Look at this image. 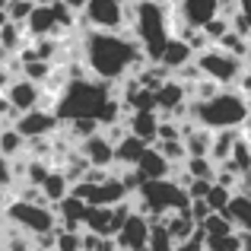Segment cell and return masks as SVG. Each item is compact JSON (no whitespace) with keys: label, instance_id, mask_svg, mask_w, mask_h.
Instances as JSON below:
<instances>
[{"label":"cell","instance_id":"cell-1","mask_svg":"<svg viewBox=\"0 0 251 251\" xmlns=\"http://www.w3.org/2000/svg\"><path fill=\"white\" fill-rule=\"evenodd\" d=\"M54 115L61 121H74V118H96L99 124H121V99L108 96V86L105 80H70V86L61 92L54 105Z\"/></svg>","mask_w":251,"mask_h":251},{"label":"cell","instance_id":"cell-2","mask_svg":"<svg viewBox=\"0 0 251 251\" xmlns=\"http://www.w3.org/2000/svg\"><path fill=\"white\" fill-rule=\"evenodd\" d=\"M140 57H147L140 51V45L118 35V32L96 29L86 38V64H89V70L99 80H121V76H127V70H134L140 64Z\"/></svg>","mask_w":251,"mask_h":251},{"label":"cell","instance_id":"cell-3","mask_svg":"<svg viewBox=\"0 0 251 251\" xmlns=\"http://www.w3.org/2000/svg\"><path fill=\"white\" fill-rule=\"evenodd\" d=\"M248 118V102L242 92L220 89L210 99H191V121L203 124L210 130H226V127H242Z\"/></svg>","mask_w":251,"mask_h":251},{"label":"cell","instance_id":"cell-4","mask_svg":"<svg viewBox=\"0 0 251 251\" xmlns=\"http://www.w3.org/2000/svg\"><path fill=\"white\" fill-rule=\"evenodd\" d=\"M127 16L134 19V35H137L140 51L150 61H156V57L162 54V48H166V42L172 38L166 6H162L159 0H137Z\"/></svg>","mask_w":251,"mask_h":251},{"label":"cell","instance_id":"cell-5","mask_svg":"<svg viewBox=\"0 0 251 251\" xmlns=\"http://www.w3.org/2000/svg\"><path fill=\"white\" fill-rule=\"evenodd\" d=\"M3 216L25 235H45V232H51L54 223H57V213L51 207H45V203H38V201H25V197L23 201H13Z\"/></svg>","mask_w":251,"mask_h":251},{"label":"cell","instance_id":"cell-6","mask_svg":"<svg viewBox=\"0 0 251 251\" xmlns=\"http://www.w3.org/2000/svg\"><path fill=\"white\" fill-rule=\"evenodd\" d=\"M194 64L201 67L203 76H210V80L220 83V86H232V83L242 76V70H245V61H242V57L229 54V51L216 48V45H210V48L197 51Z\"/></svg>","mask_w":251,"mask_h":251},{"label":"cell","instance_id":"cell-7","mask_svg":"<svg viewBox=\"0 0 251 251\" xmlns=\"http://www.w3.org/2000/svg\"><path fill=\"white\" fill-rule=\"evenodd\" d=\"M86 19L102 32H121L127 23V6L121 0H86Z\"/></svg>","mask_w":251,"mask_h":251},{"label":"cell","instance_id":"cell-8","mask_svg":"<svg viewBox=\"0 0 251 251\" xmlns=\"http://www.w3.org/2000/svg\"><path fill=\"white\" fill-rule=\"evenodd\" d=\"M147 242H150V216H143L140 210H130V216L115 232L118 251H147Z\"/></svg>","mask_w":251,"mask_h":251},{"label":"cell","instance_id":"cell-9","mask_svg":"<svg viewBox=\"0 0 251 251\" xmlns=\"http://www.w3.org/2000/svg\"><path fill=\"white\" fill-rule=\"evenodd\" d=\"M61 118L54 111H42V108H29V111H19V121L13 127L25 137V140H38V137H48L57 130Z\"/></svg>","mask_w":251,"mask_h":251},{"label":"cell","instance_id":"cell-10","mask_svg":"<svg viewBox=\"0 0 251 251\" xmlns=\"http://www.w3.org/2000/svg\"><path fill=\"white\" fill-rule=\"evenodd\" d=\"M213 16H220V0H178V19L191 29H203Z\"/></svg>","mask_w":251,"mask_h":251},{"label":"cell","instance_id":"cell-11","mask_svg":"<svg viewBox=\"0 0 251 251\" xmlns=\"http://www.w3.org/2000/svg\"><path fill=\"white\" fill-rule=\"evenodd\" d=\"M184 105H188V86L178 80V76H169V80L156 89V111H166L172 118L178 108H184Z\"/></svg>","mask_w":251,"mask_h":251},{"label":"cell","instance_id":"cell-12","mask_svg":"<svg viewBox=\"0 0 251 251\" xmlns=\"http://www.w3.org/2000/svg\"><path fill=\"white\" fill-rule=\"evenodd\" d=\"M80 153L86 156V162H89L92 169H105V166L115 162V143H111L105 134H99V130H96L92 137H86V140H83Z\"/></svg>","mask_w":251,"mask_h":251},{"label":"cell","instance_id":"cell-13","mask_svg":"<svg viewBox=\"0 0 251 251\" xmlns=\"http://www.w3.org/2000/svg\"><path fill=\"white\" fill-rule=\"evenodd\" d=\"M38 99H42V86L32 83V80H16L6 86V102H10L13 111H29V108H38Z\"/></svg>","mask_w":251,"mask_h":251},{"label":"cell","instance_id":"cell-14","mask_svg":"<svg viewBox=\"0 0 251 251\" xmlns=\"http://www.w3.org/2000/svg\"><path fill=\"white\" fill-rule=\"evenodd\" d=\"M156 61L162 64V67L169 70V74H178V70L184 67V64L194 61V48H191L188 42H184L181 35H172L166 42V48H162V54L156 57Z\"/></svg>","mask_w":251,"mask_h":251},{"label":"cell","instance_id":"cell-15","mask_svg":"<svg viewBox=\"0 0 251 251\" xmlns=\"http://www.w3.org/2000/svg\"><path fill=\"white\" fill-rule=\"evenodd\" d=\"M134 169L140 172V178H143V181H150V178H169L175 166H172L166 156H162L159 150H156L153 143H150V147H147V153L140 156V162H137Z\"/></svg>","mask_w":251,"mask_h":251},{"label":"cell","instance_id":"cell-16","mask_svg":"<svg viewBox=\"0 0 251 251\" xmlns=\"http://www.w3.org/2000/svg\"><path fill=\"white\" fill-rule=\"evenodd\" d=\"M147 147H150L147 140H140L137 134H130V130H127V134L115 143V162H118V166H124V169H134L137 162H140V156L147 153Z\"/></svg>","mask_w":251,"mask_h":251},{"label":"cell","instance_id":"cell-17","mask_svg":"<svg viewBox=\"0 0 251 251\" xmlns=\"http://www.w3.org/2000/svg\"><path fill=\"white\" fill-rule=\"evenodd\" d=\"M223 213H226V220L232 223L242 235L251 232V197L248 194L232 191V197H229V203H226V210H223Z\"/></svg>","mask_w":251,"mask_h":251},{"label":"cell","instance_id":"cell-18","mask_svg":"<svg viewBox=\"0 0 251 251\" xmlns=\"http://www.w3.org/2000/svg\"><path fill=\"white\" fill-rule=\"evenodd\" d=\"M127 130L137 134L140 140H147V143H156V130H159V115H156V108L134 111L130 121H127Z\"/></svg>","mask_w":251,"mask_h":251},{"label":"cell","instance_id":"cell-19","mask_svg":"<svg viewBox=\"0 0 251 251\" xmlns=\"http://www.w3.org/2000/svg\"><path fill=\"white\" fill-rule=\"evenodd\" d=\"M86 207H89V203H86L83 197H76L74 191H70L64 201H57V220L64 223V229H80V223L86 216Z\"/></svg>","mask_w":251,"mask_h":251},{"label":"cell","instance_id":"cell-20","mask_svg":"<svg viewBox=\"0 0 251 251\" xmlns=\"http://www.w3.org/2000/svg\"><path fill=\"white\" fill-rule=\"evenodd\" d=\"M38 188H42V201L57 203V201H64V197L70 194V178H67V172H48Z\"/></svg>","mask_w":251,"mask_h":251},{"label":"cell","instance_id":"cell-21","mask_svg":"<svg viewBox=\"0 0 251 251\" xmlns=\"http://www.w3.org/2000/svg\"><path fill=\"white\" fill-rule=\"evenodd\" d=\"M203 251H245V235L239 229L223 235H203Z\"/></svg>","mask_w":251,"mask_h":251},{"label":"cell","instance_id":"cell-22","mask_svg":"<svg viewBox=\"0 0 251 251\" xmlns=\"http://www.w3.org/2000/svg\"><path fill=\"white\" fill-rule=\"evenodd\" d=\"M147 251H175V239L169 235L162 216H159V220H150V242H147Z\"/></svg>","mask_w":251,"mask_h":251},{"label":"cell","instance_id":"cell-23","mask_svg":"<svg viewBox=\"0 0 251 251\" xmlns=\"http://www.w3.org/2000/svg\"><path fill=\"white\" fill-rule=\"evenodd\" d=\"M229 166H232L239 175H245V172H251V143L245 140V137H239L232 147V156H229Z\"/></svg>","mask_w":251,"mask_h":251},{"label":"cell","instance_id":"cell-24","mask_svg":"<svg viewBox=\"0 0 251 251\" xmlns=\"http://www.w3.org/2000/svg\"><path fill=\"white\" fill-rule=\"evenodd\" d=\"M23 150H25V137L19 134L16 127H6V130H0V153H3L6 159L19 156Z\"/></svg>","mask_w":251,"mask_h":251},{"label":"cell","instance_id":"cell-25","mask_svg":"<svg viewBox=\"0 0 251 251\" xmlns=\"http://www.w3.org/2000/svg\"><path fill=\"white\" fill-rule=\"evenodd\" d=\"M83 248V232L80 229H54V251H80Z\"/></svg>","mask_w":251,"mask_h":251},{"label":"cell","instance_id":"cell-26","mask_svg":"<svg viewBox=\"0 0 251 251\" xmlns=\"http://www.w3.org/2000/svg\"><path fill=\"white\" fill-rule=\"evenodd\" d=\"M229 197H232V188H226V184H220V181H213L210 184V191H207V207L210 210H216V213H223L226 210V203H229Z\"/></svg>","mask_w":251,"mask_h":251},{"label":"cell","instance_id":"cell-27","mask_svg":"<svg viewBox=\"0 0 251 251\" xmlns=\"http://www.w3.org/2000/svg\"><path fill=\"white\" fill-rule=\"evenodd\" d=\"M156 150H159V153L166 156L172 166H178V162H184V159H188L184 140H156Z\"/></svg>","mask_w":251,"mask_h":251},{"label":"cell","instance_id":"cell-28","mask_svg":"<svg viewBox=\"0 0 251 251\" xmlns=\"http://www.w3.org/2000/svg\"><path fill=\"white\" fill-rule=\"evenodd\" d=\"M32 6H35V0H6L3 10H6V16H10V23H19V25H23L25 19H29Z\"/></svg>","mask_w":251,"mask_h":251},{"label":"cell","instance_id":"cell-29","mask_svg":"<svg viewBox=\"0 0 251 251\" xmlns=\"http://www.w3.org/2000/svg\"><path fill=\"white\" fill-rule=\"evenodd\" d=\"M99 127H102V124H99L96 118H74L67 130H70V137H80V140H86V137H92Z\"/></svg>","mask_w":251,"mask_h":251},{"label":"cell","instance_id":"cell-30","mask_svg":"<svg viewBox=\"0 0 251 251\" xmlns=\"http://www.w3.org/2000/svg\"><path fill=\"white\" fill-rule=\"evenodd\" d=\"M175 251H203V232L197 229L191 239H184V242H178L175 245Z\"/></svg>","mask_w":251,"mask_h":251},{"label":"cell","instance_id":"cell-31","mask_svg":"<svg viewBox=\"0 0 251 251\" xmlns=\"http://www.w3.org/2000/svg\"><path fill=\"white\" fill-rule=\"evenodd\" d=\"M10 184H13V166H10V159L0 153V188H10Z\"/></svg>","mask_w":251,"mask_h":251},{"label":"cell","instance_id":"cell-32","mask_svg":"<svg viewBox=\"0 0 251 251\" xmlns=\"http://www.w3.org/2000/svg\"><path fill=\"white\" fill-rule=\"evenodd\" d=\"M61 3H64V6H70V10H83L86 0H61Z\"/></svg>","mask_w":251,"mask_h":251},{"label":"cell","instance_id":"cell-33","mask_svg":"<svg viewBox=\"0 0 251 251\" xmlns=\"http://www.w3.org/2000/svg\"><path fill=\"white\" fill-rule=\"evenodd\" d=\"M6 111H10V102H6V96L0 92V121H3V115H6Z\"/></svg>","mask_w":251,"mask_h":251},{"label":"cell","instance_id":"cell-34","mask_svg":"<svg viewBox=\"0 0 251 251\" xmlns=\"http://www.w3.org/2000/svg\"><path fill=\"white\" fill-rule=\"evenodd\" d=\"M239 10L248 16V23H251V0H239Z\"/></svg>","mask_w":251,"mask_h":251},{"label":"cell","instance_id":"cell-35","mask_svg":"<svg viewBox=\"0 0 251 251\" xmlns=\"http://www.w3.org/2000/svg\"><path fill=\"white\" fill-rule=\"evenodd\" d=\"M6 86H10V76H6V70H3V67H0V92H3V89H6Z\"/></svg>","mask_w":251,"mask_h":251},{"label":"cell","instance_id":"cell-36","mask_svg":"<svg viewBox=\"0 0 251 251\" xmlns=\"http://www.w3.org/2000/svg\"><path fill=\"white\" fill-rule=\"evenodd\" d=\"M245 251H251V232H245Z\"/></svg>","mask_w":251,"mask_h":251},{"label":"cell","instance_id":"cell-37","mask_svg":"<svg viewBox=\"0 0 251 251\" xmlns=\"http://www.w3.org/2000/svg\"><path fill=\"white\" fill-rule=\"evenodd\" d=\"M35 3H54V0H35Z\"/></svg>","mask_w":251,"mask_h":251},{"label":"cell","instance_id":"cell-38","mask_svg":"<svg viewBox=\"0 0 251 251\" xmlns=\"http://www.w3.org/2000/svg\"><path fill=\"white\" fill-rule=\"evenodd\" d=\"M3 54H6V51H3V48H0V61H3Z\"/></svg>","mask_w":251,"mask_h":251},{"label":"cell","instance_id":"cell-39","mask_svg":"<svg viewBox=\"0 0 251 251\" xmlns=\"http://www.w3.org/2000/svg\"><path fill=\"white\" fill-rule=\"evenodd\" d=\"M29 251H42V248H35V245H32V248H29Z\"/></svg>","mask_w":251,"mask_h":251}]
</instances>
